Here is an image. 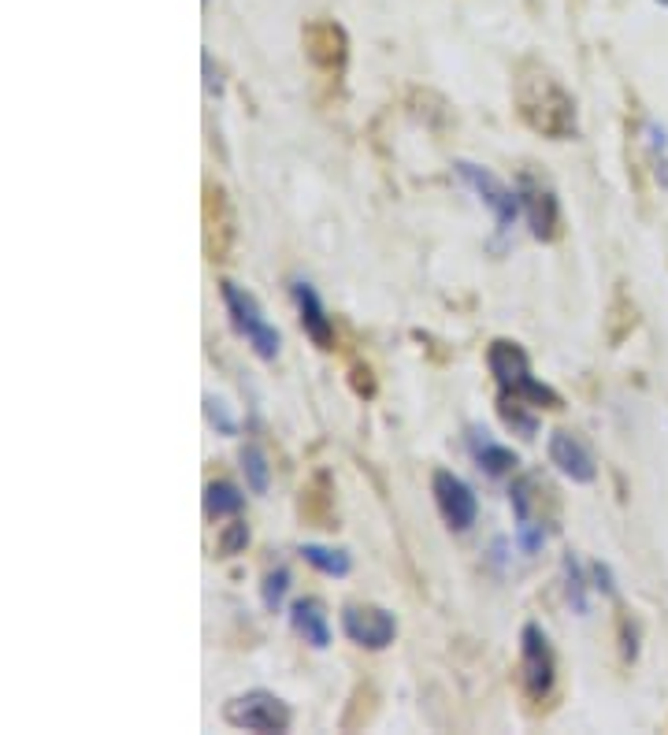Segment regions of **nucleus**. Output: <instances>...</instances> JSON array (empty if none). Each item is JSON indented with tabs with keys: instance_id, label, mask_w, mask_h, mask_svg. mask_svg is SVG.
Wrapping results in <instances>:
<instances>
[{
	"instance_id": "1",
	"label": "nucleus",
	"mask_w": 668,
	"mask_h": 735,
	"mask_svg": "<svg viewBox=\"0 0 668 735\" xmlns=\"http://www.w3.org/2000/svg\"><path fill=\"white\" fill-rule=\"evenodd\" d=\"M512 108L531 134L549 142H572L580 134V105L549 63L528 57L512 71Z\"/></svg>"
},
{
	"instance_id": "2",
	"label": "nucleus",
	"mask_w": 668,
	"mask_h": 735,
	"mask_svg": "<svg viewBox=\"0 0 668 735\" xmlns=\"http://www.w3.org/2000/svg\"><path fill=\"white\" fill-rule=\"evenodd\" d=\"M486 368H491L494 383H498V402H523L531 408H546V413L565 408V397L554 387L531 376V360L520 342L494 339L486 346Z\"/></svg>"
},
{
	"instance_id": "3",
	"label": "nucleus",
	"mask_w": 668,
	"mask_h": 735,
	"mask_svg": "<svg viewBox=\"0 0 668 735\" xmlns=\"http://www.w3.org/2000/svg\"><path fill=\"white\" fill-rule=\"evenodd\" d=\"M512 513H517V547L523 553H535L546 542L549 528H554V490L543 476H520L509 490Z\"/></svg>"
},
{
	"instance_id": "4",
	"label": "nucleus",
	"mask_w": 668,
	"mask_h": 735,
	"mask_svg": "<svg viewBox=\"0 0 668 735\" xmlns=\"http://www.w3.org/2000/svg\"><path fill=\"white\" fill-rule=\"evenodd\" d=\"M517 194H520V208L523 216H528V226H531V238L535 242H557L565 231V220H561V201H557V189L549 183L546 171L531 168V163H523L520 175H517Z\"/></svg>"
},
{
	"instance_id": "5",
	"label": "nucleus",
	"mask_w": 668,
	"mask_h": 735,
	"mask_svg": "<svg viewBox=\"0 0 668 735\" xmlns=\"http://www.w3.org/2000/svg\"><path fill=\"white\" fill-rule=\"evenodd\" d=\"M220 297H223V308H227L234 331H238L242 339L249 342V350L257 353L260 360H268V365H272V360L279 357L283 339H279L275 327L264 320V308H260L257 297H252L246 286L231 283V279H223V283H220Z\"/></svg>"
},
{
	"instance_id": "6",
	"label": "nucleus",
	"mask_w": 668,
	"mask_h": 735,
	"mask_svg": "<svg viewBox=\"0 0 668 735\" xmlns=\"http://www.w3.org/2000/svg\"><path fill=\"white\" fill-rule=\"evenodd\" d=\"M201 245L209 265H223L231 260L234 245H238V216H234V201L227 186L205 179V197H201Z\"/></svg>"
},
{
	"instance_id": "7",
	"label": "nucleus",
	"mask_w": 668,
	"mask_h": 735,
	"mask_svg": "<svg viewBox=\"0 0 668 735\" xmlns=\"http://www.w3.org/2000/svg\"><path fill=\"white\" fill-rule=\"evenodd\" d=\"M517 679L528 702H546L554 695L557 684V658L549 647V635L543 624H523L520 628V661H517Z\"/></svg>"
},
{
	"instance_id": "8",
	"label": "nucleus",
	"mask_w": 668,
	"mask_h": 735,
	"mask_svg": "<svg viewBox=\"0 0 668 735\" xmlns=\"http://www.w3.org/2000/svg\"><path fill=\"white\" fill-rule=\"evenodd\" d=\"M223 721L242 732H286L294 721V713L275 691L257 687V691L227 698V702H223Z\"/></svg>"
},
{
	"instance_id": "9",
	"label": "nucleus",
	"mask_w": 668,
	"mask_h": 735,
	"mask_svg": "<svg viewBox=\"0 0 668 735\" xmlns=\"http://www.w3.org/2000/svg\"><path fill=\"white\" fill-rule=\"evenodd\" d=\"M457 175H460V183H465L475 197H480V201H483L486 208H491V216H494V231H498V234H509V231H512V223H517V216L523 212L517 189L505 186L491 168H483V163H472V160H457Z\"/></svg>"
},
{
	"instance_id": "10",
	"label": "nucleus",
	"mask_w": 668,
	"mask_h": 735,
	"mask_svg": "<svg viewBox=\"0 0 668 735\" xmlns=\"http://www.w3.org/2000/svg\"><path fill=\"white\" fill-rule=\"evenodd\" d=\"M301 45H305V60L320 71L323 78L338 82L346 75L349 63V34L342 30L334 20H312L301 30Z\"/></svg>"
},
{
	"instance_id": "11",
	"label": "nucleus",
	"mask_w": 668,
	"mask_h": 735,
	"mask_svg": "<svg viewBox=\"0 0 668 735\" xmlns=\"http://www.w3.org/2000/svg\"><path fill=\"white\" fill-rule=\"evenodd\" d=\"M431 494H435V505L442 513V520L449 524V531H468L475 520H480V498L475 490L449 468H435L431 476Z\"/></svg>"
},
{
	"instance_id": "12",
	"label": "nucleus",
	"mask_w": 668,
	"mask_h": 735,
	"mask_svg": "<svg viewBox=\"0 0 668 735\" xmlns=\"http://www.w3.org/2000/svg\"><path fill=\"white\" fill-rule=\"evenodd\" d=\"M342 632L364 650H386L397 639V621L391 610L375 602H349L342 610Z\"/></svg>"
},
{
	"instance_id": "13",
	"label": "nucleus",
	"mask_w": 668,
	"mask_h": 735,
	"mask_svg": "<svg viewBox=\"0 0 668 735\" xmlns=\"http://www.w3.org/2000/svg\"><path fill=\"white\" fill-rule=\"evenodd\" d=\"M546 453H549V465L561 471L565 479H572V483L586 487V483H594V479H598V461H594L591 446H586L580 434H572L565 428L549 431Z\"/></svg>"
},
{
	"instance_id": "14",
	"label": "nucleus",
	"mask_w": 668,
	"mask_h": 735,
	"mask_svg": "<svg viewBox=\"0 0 668 735\" xmlns=\"http://www.w3.org/2000/svg\"><path fill=\"white\" fill-rule=\"evenodd\" d=\"M297 516L312 528H338V502H334V476L327 468H316L297 498Z\"/></svg>"
},
{
	"instance_id": "15",
	"label": "nucleus",
	"mask_w": 668,
	"mask_h": 735,
	"mask_svg": "<svg viewBox=\"0 0 668 735\" xmlns=\"http://www.w3.org/2000/svg\"><path fill=\"white\" fill-rule=\"evenodd\" d=\"M294 305H297L301 331L312 339V346L323 350V353H331L334 342H338V334H334V320H331L327 308H323L320 294H316V286L305 283V279H297V283H294Z\"/></svg>"
},
{
	"instance_id": "16",
	"label": "nucleus",
	"mask_w": 668,
	"mask_h": 735,
	"mask_svg": "<svg viewBox=\"0 0 668 735\" xmlns=\"http://www.w3.org/2000/svg\"><path fill=\"white\" fill-rule=\"evenodd\" d=\"M468 453L475 457V465H480L486 476H512V471L520 468V457H517V450H509V446H502L498 439H491V431L486 428H480V424H472L468 428Z\"/></svg>"
},
{
	"instance_id": "17",
	"label": "nucleus",
	"mask_w": 668,
	"mask_h": 735,
	"mask_svg": "<svg viewBox=\"0 0 668 735\" xmlns=\"http://www.w3.org/2000/svg\"><path fill=\"white\" fill-rule=\"evenodd\" d=\"M290 624L312 650L331 647V621H327V610H323L320 598H297L290 605Z\"/></svg>"
},
{
	"instance_id": "18",
	"label": "nucleus",
	"mask_w": 668,
	"mask_h": 735,
	"mask_svg": "<svg viewBox=\"0 0 668 735\" xmlns=\"http://www.w3.org/2000/svg\"><path fill=\"white\" fill-rule=\"evenodd\" d=\"M635 327H639V308L624 294V286H617V290H613V297H609V316H606L609 346H620V342H624L628 334L635 331Z\"/></svg>"
},
{
	"instance_id": "19",
	"label": "nucleus",
	"mask_w": 668,
	"mask_h": 735,
	"mask_svg": "<svg viewBox=\"0 0 668 735\" xmlns=\"http://www.w3.org/2000/svg\"><path fill=\"white\" fill-rule=\"evenodd\" d=\"M242 505H246V498H242V490L234 487L231 479H212V483L205 487V516H209V520L238 516Z\"/></svg>"
},
{
	"instance_id": "20",
	"label": "nucleus",
	"mask_w": 668,
	"mask_h": 735,
	"mask_svg": "<svg viewBox=\"0 0 668 735\" xmlns=\"http://www.w3.org/2000/svg\"><path fill=\"white\" fill-rule=\"evenodd\" d=\"M301 558L309 561L316 572H323V576H349V568H354V561H349L346 550H334V547H320V542H305L301 547Z\"/></svg>"
},
{
	"instance_id": "21",
	"label": "nucleus",
	"mask_w": 668,
	"mask_h": 735,
	"mask_svg": "<svg viewBox=\"0 0 668 735\" xmlns=\"http://www.w3.org/2000/svg\"><path fill=\"white\" fill-rule=\"evenodd\" d=\"M242 471H246V483L252 494H268V487H272V465H268L264 450H260L257 442L242 446Z\"/></svg>"
},
{
	"instance_id": "22",
	"label": "nucleus",
	"mask_w": 668,
	"mask_h": 735,
	"mask_svg": "<svg viewBox=\"0 0 668 735\" xmlns=\"http://www.w3.org/2000/svg\"><path fill=\"white\" fill-rule=\"evenodd\" d=\"M286 591H290V568L286 565H275L264 572V584H260V598H264V610L279 613V605H283Z\"/></svg>"
},
{
	"instance_id": "23",
	"label": "nucleus",
	"mask_w": 668,
	"mask_h": 735,
	"mask_svg": "<svg viewBox=\"0 0 668 735\" xmlns=\"http://www.w3.org/2000/svg\"><path fill=\"white\" fill-rule=\"evenodd\" d=\"M249 547V524L242 516H234L231 524H223L220 539H215V558H234V553H246Z\"/></svg>"
},
{
	"instance_id": "24",
	"label": "nucleus",
	"mask_w": 668,
	"mask_h": 735,
	"mask_svg": "<svg viewBox=\"0 0 668 735\" xmlns=\"http://www.w3.org/2000/svg\"><path fill=\"white\" fill-rule=\"evenodd\" d=\"M528 408L531 405H523V402H498L502 420L509 424V428L517 431V434H523V439H535L539 420H535V413H528Z\"/></svg>"
},
{
	"instance_id": "25",
	"label": "nucleus",
	"mask_w": 668,
	"mask_h": 735,
	"mask_svg": "<svg viewBox=\"0 0 668 735\" xmlns=\"http://www.w3.org/2000/svg\"><path fill=\"white\" fill-rule=\"evenodd\" d=\"M349 387H354L357 397H375V371L368 360H354V368H349Z\"/></svg>"
},
{
	"instance_id": "26",
	"label": "nucleus",
	"mask_w": 668,
	"mask_h": 735,
	"mask_svg": "<svg viewBox=\"0 0 668 735\" xmlns=\"http://www.w3.org/2000/svg\"><path fill=\"white\" fill-rule=\"evenodd\" d=\"M205 416H209V424H212L215 431H223V434H234V431H238V424L231 420L227 405H223L220 397L205 394Z\"/></svg>"
},
{
	"instance_id": "27",
	"label": "nucleus",
	"mask_w": 668,
	"mask_h": 735,
	"mask_svg": "<svg viewBox=\"0 0 668 735\" xmlns=\"http://www.w3.org/2000/svg\"><path fill=\"white\" fill-rule=\"evenodd\" d=\"M565 576H568V598L580 613H586V595H583V576H580V561L568 553L565 558Z\"/></svg>"
},
{
	"instance_id": "28",
	"label": "nucleus",
	"mask_w": 668,
	"mask_h": 735,
	"mask_svg": "<svg viewBox=\"0 0 668 735\" xmlns=\"http://www.w3.org/2000/svg\"><path fill=\"white\" fill-rule=\"evenodd\" d=\"M620 650H624V661H635L639 658V635H635V621L620 610Z\"/></svg>"
},
{
	"instance_id": "29",
	"label": "nucleus",
	"mask_w": 668,
	"mask_h": 735,
	"mask_svg": "<svg viewBox=\"0 0 668 735\" xmlns=\"http://www.w3.org/2000/svg\"><path fill=\"white\" fill-rule=\"evenodd\" d=\"M201 68H205V89H209V97H220L223 94V78H220V68L212 63V52H205V57H201Z\"/></svg>"
},
{
	"instance_id": "30",
	"label": "nucleus",
	"mask_w": 668,
	"mask_h": 735,
	"mask_svg": "<svg viewBox=\"0 0 668 735\" xmlns=\"http://www.w3.org/2000/svg\"><path fill=\"white\" fill-rule=\"evenodd\" d=\"M591 572H594V579H598V584H594V587H598L602 595H609V598L617 595V587H613V572H609L606 565H602V561H598V565H591Z\"/></svg>"
},
{
	"instance_id": "31",
	"label": "nucleus",
	"mask_w": 668,
	"mask_h": 735,
	"mask_svg": "<svg viewBox=\"0 0 668 735\" xmlns=\"http://www.w3.org/2000/svg\"><path fill=\"white\" fill-rule=\"evenodd\" d=\"M657 4H661V8H668V0H657Z\"/></svg>"
}]
</instances>
